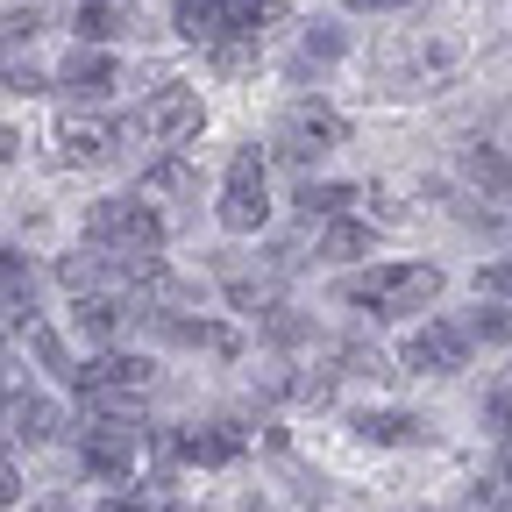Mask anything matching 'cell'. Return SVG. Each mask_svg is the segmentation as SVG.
<instances>
[{"label":"cell","mask_w":512,"mask_h":512,"mask_svg":"<svg viewBox=\"0 0 512 512\" xmlns=\"http://www.w3.org/2000/svg\"><path fill=\"white\" fill-rule=\"evenodd\" d=\"M207 57H214L221 79H242V72H256V36H228V43H214Z\"/></svg>","instance_id":"cell-23"},{"label":"cell","mask_w":512,"mask_h":512,"mask_svg":"<svg viewBox=\"0 0 512 512\" xmlns=\"http://www.w3.org/2000/svg\"><path fill=\"white\" fill-rule=\"evenodd\" d=\"M29 349H36V356H43V363H50V370H64V377H72V370H79V363H72V356H64V342H57V335H50V328H29Z\"/></svg>","instance_id":"cell-29"},{"label":"cell","mask_w":512,"mask_h":512,"mask_svg":"<svg viewBox=\"0 0 512 512\" xmlns=\"http://www.w3.org/2000/svg\"><path fill=\"white\" fill-rule=\"evenodd\" d=\"M93 512H150V505H143V498H128V491H121V498H100Z\"/></svg>","instance_id":"cell-32"},{"label":"cell","mask_w":512,"mask_h":512,"mask_svg":"<svg viewBox=\"0 0 512 512\" xmlns=\"http://www.w3.org/2000/svg\"><path fill=\"white\" fill-rule=\"evenodd\" d=\"M72 384H79L86 399H100V406H121V399H136L143 384H150V363H143V356L107 349V356H86V363L72 370Z\"/></svg>","instance_id":"cell-8"},{"label":"cell","mask_w":512,"mask_h":512,"mask_svg":"<svg viewBox=\"0 0 512 512\" xmlns=\"http://www.w3.org/2000/svg\"><path fill=\"white\" fill-rule=\"evenodd\" d=\"M150 328H157L164 342H178V349H214V356H235V349H242L235 328H221V320H192V313H157Z\"/></svg>","instance_id":"cell-12"},{"label":"cell","mask_w":512,"mask_h":512,"mask_svg":"<svg viewBox=\"0 0 512 512\" xmlns=\"http://www.w3.org/2000/svg\"><path fill=\"white\" fill-rule=\"evenodd\" d=\"M0 413H8V434L29 441V448H43V441L57 434V406H50L43 392H8V399H0Z\"/></svg>","instance_id":"cell-13"},{"label":"cell","mask_w":512,"mask_h":512,"mask_svg":"<svg viewBox=\"0 0 512 512\" xmlns=\"http://www.w3.org/2000/svg\"><path fill=\"white\" fill-rule=\"evenodd\" d=\"M15 143H22L15 128H0V164H15Z\"/></svg>","instance_id":"cell-34"},{"label":"cell","mask_w":512,"mask_h":512,"mask_svg":"<svg viewBox=\"0 0 512 512\" xmlns=\"http://www.w3.org/2000/svg\"><path fill=\"white\" fill-rule=\"evenodd\" d=\"M114 143H121V128L100 121V114H64V121H57V157H64V164H107Z\"/></svg>","instance_id":"cell-10"},{"label":"cell","mask_w":512,"mask_h":512,"mask_svg":"<svg viewBox=\"0 0 512 512\" xmlns=\"http://www.w3.org/2000/svg\"><path fill=\"white\" fill-rule=\"evenodd\" d=\"M271 15H278V0H178V8H171V29H178L185 43L214 50V43H228V36H256V22H271Z\"/></svg>","instance_id":"cell-3"},{"label":"cell","mask_w":512,"mask_h":512,"mask_svg":"<svg viewBox=\"0 0 512 512\" xmlns=\"http://www.w3.org/2000/svg\"><path fill=\"white\" fill-rule=\"evenodd\" d=\"M463 335H470V342H484V349H512V313H505V306H470Z\"/></svg>","instance_id":"cell-22"},{"label":"cell","mask_w":512,"mask_h":512,"mask_svg":"<svg viewBox=\"0 0 512 512\" xmlns=\"http://www.w3.org/2000/svg\"><path fill=\"white\" fill-rule=\"evenodd\" d=\"M72 320H79V335H93V342H114V335H121V320H128V306H121V299H100V292H79Z\"/></svg>","instance_id":"cell-15"},{"label":"cell","mask_w":512,"mask_h":512,"mask_svg":"<svg viewBox=\"0 0 512 512\" xmlns=\"http://www.w3.org/2000/svg\"><path fill=\"white\" fill-rule=\"evenodd\" d=\"M86 242L100 249V264H107V271H136V278H157L164 221H157L143 200H93V214H86Z\"/></svg>","instance_id":"cell-1"},{"label":"cell","mask_w":512,"mask_h":512,"mask_svg":"<svg viewBox=\"0 0 512 512\" xmlns=\"http://www.w3.org/2000/svg\"><path fill=\"white\" fill-rule=\"evenodd\" d=\"M356 15H384V8H413V0H349Z\"/></svg>","instance_id":"cell-33"},{"label":"cell","mask_w":512,"mask_h":512,"mask_svg":"<svg viewBox=\"0 0 512 512\" xmlns=\"http://www.w3.org/2000/svg\"><path fill=\"white\" fill-rule=\"evenodd\" d=\"M470 335H463V320H427V328L406 342V363L413 370H434V377H456V370H470Z\"/></svg>","instance_id":"cell-9"},{"label":"cell","mask_w":512,"mask_h":512,"mask_svg":"<svg viewBox=\"0 0 512 512\" xmlns=\"http://www.w3.org/2000/svg\"><path fill=\"white\" fill-rule=\"evenodd\" d=\"M136 128H143L150 143H192V136L207 128V107H200V93H192V86H157V93L143 100Z\"/></svg>","instance_id":"cell-7"},{"label":"cell","mask_w":512,"mask_h":512,"mask_svg":"<svg viewBox=\"0 0 512 512\" xmlns=\"http://www.w3.org/2000/svg\"><path fill=\"white\" fill-rule=\"evenodd\" d=\"M164 512H192V505H164Z\"/></svg>","instance_id":"cell-35"},{"label":"cell","mask_w":512,"mask_h":512,"mask_svg":"<svg viewBox=\"0 0 512 512\" xmlns=\"http://www.w3.org/2000/svg\"><path fill=\"white\" fill-rule=\"evenodd\" d=\"M178 456H185V463H235V456H242V441H235L228 427H200V434H185V441H178Z\"/></svg>","instance_id":"cell-17"},{"label":"cell","mask_w":512,"mask_h":512,"mask_svg":"<svg viewBox=\"0 0 512 512\" xmlns=\"http://www.w3.org/2000/svg\"><path fill=\"white\" fill-rule=\"evenodd\" d=\"M349 200H363L356 185H299V200H292V207H299L306 221H313V214H320V221H335V214H342Z\"/></svg>","instance_id":"cell-20"},{"label":"cell","mask_w":512,"mask_h":512,"mask_svg":"<svg viewBox=\"0 0 512 512\" xmlns=\"http://www.w3.org/2000/svg\"><path fill=\"white\" fill-rule=\"evenodd\" d=\"M320 256H328V264H356V256H370V228L363 221H335L328 235H320Z\"/></svg>","instance_id":"cell-21"},{"label":"cell","mask_w":512,"mask_h":512,"mask_svg":"<svg viewBox=\"0 0 512 512\" xmlns=\"http://www.w3.org/2000/svg\"><path fill=\"white\" fill-rule=\"evenodd\" d=\"M342 50H349V36H342V29H306V36H299V50H292V79L320 72V64H335Z\"/></svg>","instance_id":"cell-16"},{"label":"cell","mask_w":512,"mask_h":512,"mask_svg":"<svg viewBox=\"0 0 512 512\" xmlns=\"http://www.w3.org/2000/svg\"><path fill=\"white\" fill-rule=\"evenodd\" d=\"M342 136H349V121L328 107V100H292L285 114H278V143H271V157L278 164H313V157H328V150H342Z\"/></svg>","instance_id":"cell-4"},{"label":"cell","mask_w":512,"mask_h":512,"mask_svg":"<svg viewBox=\"0 0 512 512\" xmlns=\"http://www.w3.org/2000/svg\"><path fill=\"white\" fill-rule=\"evenodd\" d=\"M264 150L256 143H242L235 157H228V185H221V228L228 235H256L271 221V192H264Z\"/></svg>","instance_id":"cell-5"},{"label":"cell","mask_w":512,"mask_h":512,"mask_svg":"<svg viewBox=\"0 0 512 512\" xmlns=\"http://www.w3.org/2000/svg\"><path fill=\"white\" fill-rule=\"evenodd\" d=\"M79 463H86L93 484H128V470H136V427H128L121 413L93 420V427L79 434Z\"/></svg>","instance_id":"cell-6"},{"label":"cell","mask_w":512,"mask_h":512,"mask_svg":"<svg viewBox=\"0 0 512 512\" xmlns=\"http://www.w3.org/2000/svg\"><path fill=\"white\" fill-rule=\"evenodd\" d=\"M0 93H15V100H36V93H50V79L36 72V64H8V72H0Z\"/></svg>","instance_id":"cell-26"},{"label":"cell","mask_w":512,"mask_h":512,"mask_svg":"<svg viewBox=\"0 0 512 512\" xmlns=\"http://www.w3.org/2000/svg\"><path fill=\"white\" fill-rule=\"evenodd\" d=\"M36 299V271L22 249H0V306H29Z\"/></svg>","instance_id":"cell-18"},{"label":"cell","mask_w":512,"mask_h":512,"mask_svg":"<svg viewBox=\"0 0 512 512\" xmlns=\"http://www.w3.org/2000/svg\"><path fill=\"white\" fill-rule=\"evenodd\" d=\"M57 86L72 93V100H107V93H114V57H107L100 43H79L72 57L57 64Z\"/></svg>","instance_id":"cell-11"},{"label":"cell","mask_w":512,"mask_h":512,"mask_svg":"<svg viewBox=\"0 0 512 512\" xmlns=\"http://www.w3.org/2000/svg\"><path fill=\"white\" fill-rule=\"evenodd\" d=\"M356 441L370 448H406V441H427V427L413 413H356Z\"/></svg>","instance_id":"cell-14"},{"label":"cell","mask_w":512,"mask_h":512,"mask_svg":"<svg viewBox=\"0 0 512 512\" xmlns=\"http://www.w3.org/2000/svg\"><path fill=\"white\" fill-rule=\"evenodd\" d=\"M121 29H128V15L114 0H79V43H114Z\"/></svg>","instance_id":"cell-19"},{"label":"cell","mask_w":512,"mask_h":512,"mask_svg":"<svg viewBox=\"0 0 512 512\" xmlns=\"http://www.w3.org/2000/svg\"><path fill=\"white\" fill-rule=\"evenodd\" d=\"M484 427H491L498 441H512V377H505L498 392H491V406H484Z\"/></svg>","instance_id":"cell-28"},{"label":"cell","mask_w":512,"mask_h":512,"mask_svg":"<svg viewBox=\"0 0 512 512\" xmlns=\"http://www.w3.org/2000/svg\"><path fill=\"white\" fill-rule=\"evenodd\" d=\"M57 278H64V292H93V285L107 278V264H100V249H93V256L79 249V256H64V264H57Z\"/></svg>","instance_id":"cell-24"},{"label":"cell","mask_w":512,"mask_h":512,"mask_svg":"<svg viewBox=\"0 0 512 512\" xmlns=\"http://www.w3.org/2000/svg\"><path fill=\"white\" fill-rule=\"evenodd\" d=\"M434 292H441V271L434 264H370V271L342 278V299L349 306H370V313H420Z\"/></svg>","instance_id":"cell-2"},{"label":"cell","mask_w":512,"mask_h":512,"mask_svg":"<svg viewBox=\"0 0 512 512\" xmlns=\"http://www.w3.org/2000/svg\"><path fill=\"white\" fill-rule=\"evenodd\" d=\"M477 292H491V299H512V256H505V264H484V271H477Z\"/></svg>","instance_id":"cell-30"},{"label":"cell","mask_w":512,"mask_h":512,"mask_svg":"<svg viewBox=\"0 0 512 512\" xmlns=\"http://www.w3.org/2000/svg\"><path fill=\"white\" fill-rule=\"evenodd\" d=\"M463 171H470L477 185H512V157H498V150H484V143L463 157Z\"/></svg>","instance_id":"cell-25"},{"label":"cell","mask_w":512,"mask_h":512,"mask_svg":"<svg viewBox=\"0 0 512 512\" xmlns=\"http://www.w3.org/2000/svg\"><path fill=\"white\" fill-rule=\"evenodd\" d=\"M22 498V470H15V448H0V512Z\"/></svg>","instance_id":"cell-31"},{"label":"cell","mask_w":512,"mask_h":512,"mask_svg":"<svg viewBox=\"0 0 512 512\" xmlns=\"http://www.w3.org/2000/svg\"><path fill=\"white\" fill-rule=\"evenodd\" d=\"M36 29H43V15H36V8H29V15H0V57L22 50V43H36Z\"/></svg>","instance_id":"cell-27"}]
</instances>
